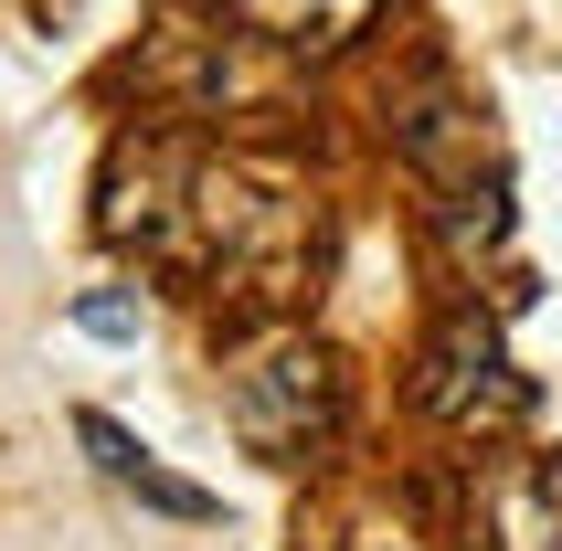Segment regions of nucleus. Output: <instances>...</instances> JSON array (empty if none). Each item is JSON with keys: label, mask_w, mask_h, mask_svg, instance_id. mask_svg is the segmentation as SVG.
<instances>
[{"label": "nucleus", "mask_w": 562, "mask_h": 551, "mask_svg": "<svg viewBox=\"0 0 562 551\" xmlns=\"http://www.w3.org/2000/svg\"><path fill=\"white\" fill-rule=\"evenodd\" d=\"M382 0H234V22H255L286 54H340L350 32H372Z\"/></svg>", "instance_id": "nucleus-5"}, {"label": "nucleus", "mask_w": 562, "mask_h": 551, "mask_svg": "<svg viewBox=\"0 0 562 551\" xmlns=\"http://www.w3.org/2000/svg\"><path fill=\"white\" fill-rule=\"evenodd\" d=\"M488 530H499V551H562V457H531L520 477H499Z\"/></svg>", "instance_id": "nucleus-6"}, {"label": "nucleus", "mask_w": 562, "mask_h": 551, "mask_svg": "<svg viewBox=\"0 0 562 551\" xmlns=\"http://www.w3.org/2000/svg\"><path fill=\"white\" fill-rule=\"evenodd\" d=\"M75 329H86V339H117V350H127V339L149 329V307L127 297V286H95V297H75Z\"/></svg>", "instance_id": "nucleus-7"}, {"label": "nucleus", "mask_w": 562, "mask_h": 551, "mask_svg": "<svg viewBox=\"0 0 562 551\" xmlns=\"http://www.w3.org/2000/svg\"><path fill=\"white\" fill-rule=\"evenodd\" d=\"M75 446L95 457V477H106V488H127L138 509H159V520H223V498L202 488V477H170V466H159L149 446L117 425V414H75Z\"/></svg>", "instance_id": "nucleus-4"}, {"label": "nucleus", "mask_w": 562, "mask_h": 551, "mask_svg": "<svg viewBox=\"0 0 562 551\" xmlns=\"http://www.w3.org/2000/svg\"><path fill=\"white\" fill-rule=\"evenodd\" d=\"M414 403H425L436 425H457V435H499V425L531 414V382L509 371L499 329L468 307V318H446V329L425 339V361H414Z\"/></svg>", "instance_id": "nucleus-2"}, {"label": "nucleus", "mask_w": 562, "mask_h": 551, "mask_svg": "<svg viewBox=\"0 0 562 551\" xmlns=\"http://www.w3.org/2000/svg\"><path fill=\"white\" fill-rule=\"evenodd\" d=\"M191 170H202V159H181L170 138H127V149L106 159V191H95V234H106V245L159 255V266H181Z\"/></svg>", "instance_id": "nucleus-3"}, {"label": "nucleus", "mask_w": 562, "mask_h": 551, "mask_svg": "<svg viewBox=\"0 0 562 551\" xmlns=\"http://www.w3.org/2000/svg\"><path fill=\"white\" fill-rule=\"evenodd\" d=\"M223 414H234V435H245L266 466H297L308 446H329V425H340V361L318 350V339H255L245 361H234V393H223Z\"/></svg>", "instance_id": "nucleus-1"}]
</instances>
